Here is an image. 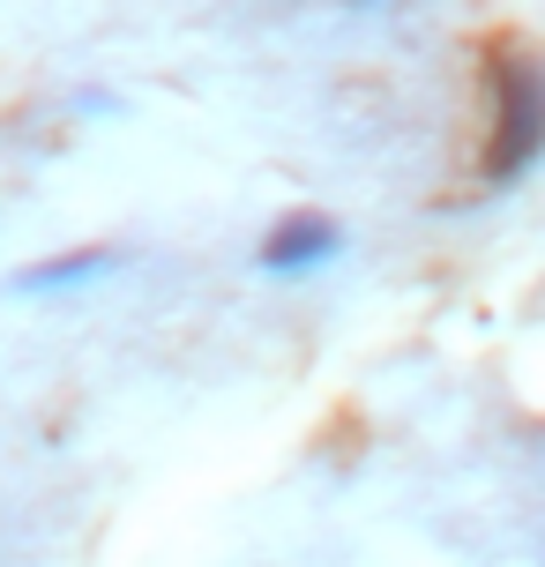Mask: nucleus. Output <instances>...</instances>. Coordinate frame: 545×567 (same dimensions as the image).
<instances>
[{"label": "nucleus", "mask_w": 545, "mask_h": 567, "mask_svg": "<svg viewBox=\"0 0 545 567\" xmlns=\"http://www.w3.org/2000/svg\"><path fill=\"white\" fill-rule=\"evenodd\" d=\"M493 83H501V135H493V150H486V172L493 179H516L545 150V68L523 60V53H501Z\"/></svg>", "instance_id": "nucleus-1"}, {"label": "nucleus", "mask_w": 545, "mask_h": 567, "mask_svg": "<svg viewBox=\"0 0 545 567\" xmlns=\"http://www.w3.org/2000/svg\"><path fill=\"white\" fill-rule=\"evenodd\" d=\"M329 261H345V225L329 209H291V217H277V225L261 231V247H255V269L277 284L321 277Z\"/></svg>", "instance_id": "nucleus-2"}, {"label": "nucleus", "mask_w": 545, "mask_h": 567, "mask_svg": "<svg viewBox=\"0 0 545 567\" xmlns=\"http://www.w3.org/2000/svg\"><path fill=\"white\" fill-rule=\"evenodd\" d=\"M120 269V247H75V255H53V261H30L16 291L23 299H53V291H83V284H105Z\"/></svg>", "instance_id": "nucleus-3"}]
</instances>
